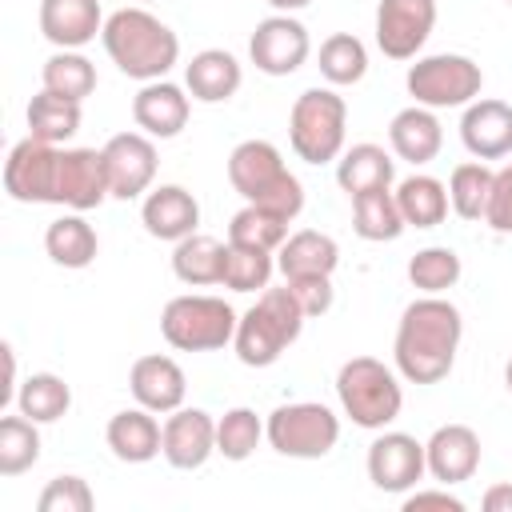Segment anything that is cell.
Returning a JSON list of instances; mask_svg holds the SVG:
<instances>
[{
	"label": "cell",
	"instance_id": "6da1fadb",
	"mask_svg": "<svg viewBox=\"0 0 512 512\" xmlns=\"http://www.w3.org/2000/svg\"><path fill=\"white\" fill-rule=\"evenodd\" d=\"M464 316L444 296H416L396 324L392 360L408 384H440L460 352Z\"/></svg>",
	"mask_w": 512,
	"mask_h": 512
},
{
	"label": "cell",
	"instance_id": "7a4b0ae2",
	"mask_svg": "<svg viewBox=\"0 0 512 512\" xmlns=\"http://www.w3.org/2000/svg\"><path fill=\"white\" fill-rule=\"evenodd\" d=\"M104 52L128 80H164L180 60V36L148 8H116L104 20Z\"/></svg>",
	"mask_w": 512,
	"mask_h": 512
},
{
	"label": "cell",
	"instance_id": "3957f363",
	"mask_svg": "<svg viewBox=\"0 0 512 512\" xmlns=\"http://www.w3.org/2000/svg\"><path fill=\"white\" fill-rule=\"evenodd\" d=\"M228 184L244 196V204H260L288 220L304 212V184L268 140H240L228 152Z\"/></svg>",
	"mask_w": 512,
	"mask_h": 512
},
{
	"label": "cell",
	"instance_id": "277c9868",
	"mask_svg": "<svg viewBox=\"0 0 512 512\" xmlns=\"http://www.w3.org/2000/svg\"><path fill=\"white\" fill-rule=\"evenodd\" d=\"M304 320L308 316H304V308H300V300L292 296L288 284L264 288L256 296V304L236 324V336H232L236 360L244 368H268V364H276L284 356V348L300 340Z\"/></svg>",
	"mask_w": 512,
	"mask_h": 512
},
{
	"label": "cell",
	"instance_id": "5b68a950",
	"mask_svg": "<svg viewBox=\"0 0 512 512\" xmlns=\"http://www.w3.org/2000/svg\"><path fill=\"white\" fill-rule=\"evenodd\" d=\"M336 400H340L344 416L356 428L380 432V428H388L400 416L404 388H400V376L384 360H376V356H352L336 372Z\"/></svg>",
	"mask_w": 512,
	"mask_h": 512
},
{
	"label": "cell",
	"instance_id": "8992f818",
	"mask_svg": "<svg viewBox=\"0 0 512 512\" xmlns=\"http://www.w3.org/2000/svg\"><path fill=\"white\" fill-rule=\"evenodd\" d=\"M348 136V104L328 88H304L288 112V144L304 164H332L344 152Z\"/></svg>",
	"mask_w": 512,
	"mask_h": 512
},
{
	"label": "cell",
	"instance_id": "52a82bcc",
	"mask_svg": "<svg viewBox=\"0 0 512 512\" xmlns=\"http://www.w3.org/2000/svg\"><path fill=\"white\" fill-rule=\"evenodd\" d=\"M236 308L224 296H172L160 312V336L176 352H216L236 336Z\"/></svg>",
	"mask_w": 512,
	"mask_h": 512
},
{
	"label": "cell",
	"instance_id": "ba28073f",
	"mask_svg": "<svg viewBox=\"0 0 512 512\" xmlns=\"http://www.w3.org/2000/svg\"><path fill=\"white\" fill-rule=\"evenodd\" d=\"M264 440L288 460H320L340 440V416L316 400H292L268 412Z\"/></svg>",
	"mask_w": 512,
	"mask_h": 512
},
{
	"label": "cell",
	"instance_id": "9c48e42d",
	"mask_svg": "<svg viewBox=\"0 0 512 512\" xmlns=\"http://www.w3.org/2000/svg\"><path fill=\"white\" fill-rule=\"evenodd\" d=\"M404 88L412 96V104L424 108H468L480 88H484V72L472 56L460 52H436V56H416V64H408Z\"/></svg>",
	"mask_w": 512,
	"mask_h": 512
},
{
	"label": "cell",
	"instance_id": "30bf717a",
	"mask_svg": "<svg viewBox=\"0 0 512 512\" xmlns=\"http://www.w3.org/2000/svg\"><path fill=\"white\" fill-rule=\"evenodd\" d=\"M312 56V36L292 12L264 16L248 36V60L264 76H292Z\"/></svg>",
	"mask_w": 512,
	"mask_h": 512
},
{
	"label": "cell",
	"instance_id": "8fae6325",
	"mask_svg": "<svg viewBox=\"0 0 512 512\" xmlns=\"http://www.w3.org/2000/svg\"><path fill=\"white\" fill-rule=\"evenodd\" d=\"M56 160L60 144L24 136L4 160V192L16 204H56Z\"/></svg>",
	"mask_w": 512,
	"mask_h": 512
},
{
	"label": "cell",
	"instance_id": "7c38bea8",
	"mask_svg": "<svg viewBox=\"0 0 512 512\" xmlns=\"http://www.w3.org/2000/svg\"><path fill=\"white\" fill-rule=\"evenodd\" d=\"M436 28V0H380L376 4V48L388 60H416Z\"/></svg>",
	"mask_w": 512,
	"mask_h": 512
},
{
	"label": "cell",
	"instance_id": "4fadbf2b",
	"mask_svg": "<svg viewBox=\"0 0 512 512\" xmlns=\"http://www.w3.org/2000/svg\"><path fill=\"white\" fill-rule=\"evenodd\" d=\"M104 172H108V192L112 200H136L148 196L160 156H156V140L144 132H116L104 148Z\"/></svg>",
	"mask_w": 512,
	"mask_h": 512
},
{
	"label": "cell",
	"instance_id": "5bb4252c",
	"mask_svg": "<svg viewBox=\"0 0 512 512\" xmlns=\"http://www.w3.org/2000/svg\"><path fill=\"white\" fill-rule=\"evenodd\" d=\"M368 480L372 488L380 492H392V496H404L416 488V480H424L428 472V460H424V444L408 432H384L368 444Z\"/></svg>",
	"mask_w": 512,
	"mask_h": 512
},
{
	"label": "cell",
	"instance_id": "9a60e30c",
	"mask_svg": "<svg viewBox=\"0 0 512 512\" xmlns=\"http://www.w3.org/2000/svg\"><path fill=\"white\" fill-rule=\"evenodd\" d=\"M104 152L96 148H60L56 160V204L68 212H92L108 200Z\"/></svg>",
	"mask_w": 512,
	"mask_h": 512
},
{
	"label": "cell",
	"instance_id": "2e32d148",
	"mask_svg": "<svg viewBox=\"0 0 512 512\" xmlns=\"http://www.w3.org/2000/svg\"><path fill=\"white\" fill-rule=\"evenodd\" d=\"M216 452V420L204 408H176L164 420V448L160 456L176 472H196Z\"/></svg>",
	"mask_w": 512,
	"mask_h": 512
},
{
	"label": "cell",
	"instance_id": "e0dca14e",
	"mask_svg": "<svg viewBox=\"0 0 512 512\" xmlns=\"http://www.w3.org/2000/svg\"><path fill=\"white\" fill-rule=\"evenodd\" d=\"M128 392L140 408L156 412V416H168L176 408H184V392H188V380H184V368L164 356V352H148L140 360H132L128 368Z\"/></svg>",
	"mask_w": 512,
	"mask_h": 512
},
{
	"label": "cell",
	"instance_id": "ac0fdd59",
	"mask_svg": "<svg viewBox=\"0 0 512 512\" xmlns=\"http://www.w3.org/2000/svg\"><path fill=\"white\" fill-rule=\"evenodd\" d=\"M188 116H192V96H188V88H180L172 80H148L132 96V120L152 140L180 136L184 124H188Z\"/></svg>",
	"mask_w": 512,
	"mask_h": 512
},
{
	"label": "cell",
	"instance_id": "d6986e66",
	"mask_svg": "<svg viewBox=\"0 0 512 512\" xmlns=\"http://www.w3.org/2000/svg\"><path fill=\"white\" fill-rule=\"evenodd\" d=\"M460 144L472 160H504L512 156V104L476 96L460 116Z\"/></svg>",
	"mask_w": 512,
	"mask_h": 512
},
{
	"label": "cell",
	"instance_id": "ffe728a7",
	"mask_svg": "<svg viewBox=\"0 0 512 512\" xmlns=\"http://www.w3.org/2000/svg\"><path fill=\"white\" fill-rule=\"evenodd\" d=\"M480 456H484L480 436H476V428H468V424H440V428L428 436V444H424L428 476L440 480V484H448V488L472 480L476 468H480Z\"/></svg>",
	"mask_w": 512,
	"mask_h": 512
},
{
	"label": "cell",
	"instance_id": "44dd1931",
	"mask_svg": "<svg viewBox=\"0 0 512 512\" xmlns=\"http://www.w3.org/2000/svg\"><path fill=\"white\" fill-rule=\"evenodd\" d=\"M140 224L152 240L176 244L200 228V204L184 184H160V188H148L140 204Z\"/></svg>",
	"mask_w": 512,
	"mask_h": 512
},
{
	"label": "cell",
	"instance_id": "7402d4cb",
	"mask_svg": "<svg viewBox=\"0 0 512 512\" xmlns=\"http://www.w3.org/2000/svg\"><path fill=\"white\" fill-rule=\"evenodd\" d=\"M100 0H40V32L52 48H84L104 32Z\"/></svg>",
	"mask_w": 512,
	"mask_h": 512
},
{
	"label": "cell",
	"instance_id": "603a6c76",
	"mask_svg": "<svg viewBox=\"0 0 512 512\" xmlns=\"http://www.w3.org/2000/svg\"><path fill=\"white\" fill-rule=\"evenodd\" d=\"M104 440L120 464H148L164 448V424L156 420V412L136 404V408H124L108 420Z\"/></svg>",
	"mask_w": 512,
	"mask_h": 512
},
{
	"label": "cell",
	"instance_id": "cb8c5ba5",
	"mask_svg": "<svg viewBox=\"0 0 512 512\" xmlns=\"http://www.w3.org/2000/svg\"><path fill=\"white\" fill-rule=\"evenodd\" d=\"M240 84H244V68L224 48H204L184 64V88L200 104H224L240 92Z\"/></svg>",
	"mask_w": 512,
	"mask_h": 512
},
{
	"label": "cell",
	"instance_id": "d4e9b609",
	"mask_svg": "<svg viewBox=\"0 0 512 512\" xmlns=\"http://www.w3.org/2000/svg\"><path fill=\"white\" fill-rule=\"evenodd\" d=\"M388 144H392V156H396V160H408V164L420 168V164H428V160L440 156V148H444V128H440V120H436L432 108L408 104V108H400V112L392 116V124H388Z\"/></svg>",
	"mask_w": 512,
	"mask_h": 512
},
{
	"label": "cell",
	"instance_id": "484cf974",
	"mask_svg": "<svg viewBox=\"0 0 512 512\" xmlns=\"http://www.w3.org/2000/svg\"><path fill=\"white\" fill-rule=\"evenodd\" d=\"M340 264V244L328 232L316 228H300L292 232L280 252H276V268L284 280H300V276H332Z\"/></svg>",
	"mask_w": 512,
	"mask_h": 512
},
{
	"label": "cell",
	"instance_id": "4316f807",
	"mask_svg": "<svg viewBox=\"0 0 512 512\" xmlns=\"http://www.w3.org/2000/svg\"><path fill=\"white\" fill-rule=\"evenodd\" d=\"M392 180H396V160L380 144H368V140L352 144L336 160V184L348 192V200L372 188H392Z\"/></svg>",
	"mask_w": 512,
	"mask_h": 512
},
{
	"label": "cell",
	"instance_id": "83f0119b",
	"mask_svg": "<svg viewBox=\"0 0 512 512\" xmlns=\"http://www.w3.org/2000/svg\"><path fill=\"white\" fill-rule=\"evenodd\" d=\"M44 252H48L52 264L80 272V268H88V264L96 260L100 236H96V228L84 220V212H64V216H56V220L48 224V232H44Z\"/></svg>",
	"mask_w": 512,
	"mask_h": 512
},
{
	"label": "cell",
	"instance_id": "f1b7e54d",
	"mask_svg": "<svg viewBox=\"0 0 512 512\" xmlns=\"http://www.w3.org/2000/svg\"><path fill=\"white\" fill-rule=\"evenodd\" d=\"M396 204H400V216L408 228H440L444 216H448V184L428 176V172H412L404 176L396 188Z\"/></svg>",
	"mask_w": 512,
	"mask_h": 512
},
{
	"label": "cell",
	"instance_id": "f546056e",
	"mask_svg": "<svg viewBox=\"0 0 512 512\" xmlns=\"http://www.w3.org/2000/svg\"><path fill=\"white\" fill-rule=\"evenodd\" d=\"M224 240L216 236H204V232H192L184 240L172 244V272L180 284L188 288H208V284H220L224 276Z\"/></svg>",
	"mask_w": 512,
	"mask_h": 512
},
{
	"label": "cell",
	"instance_id": "4dcf8cb0",
	"mask_svg": "<svg viewBox=\"0 0 512 512\" xmlns=\"http://www.w3.org/2000/svg\"><path fill=\"white\" fill-rule=\"evenodd\" d=\"M352 228H356V236L368 240V244L400 240L408 224H404V216H400L396 192H392V188H372V192L352 196Z\"/></svg>",
	"mask_w": 512,
	"mask_h": 512
},
{
	"label": "cell",
	"instance_id": "1f68e13d",
	"mask_svg": "<svg viewBox=\"0 0 512 512\" xmlns=\"http://www.w3.org/2000/svg\"><path fill=\"white\" fill-rule=\"evenodd\" d=\"M24 120H28V136L48 140V144H64V140H72L80 132L84 112H80V100H68V96H56V92L40 88L28 100Z\"/></svg>",
	"mask_w": 512,
	"mask_h": 512
},
{
	"label": "cell",
	"instance_id": "d6a6232c",
	"mask_svg": "<svg viewBox=\"0 0 512 512\" xmlns=\"http://www.w3.org/2000/svg\"><path fill=\"white\" fill-rule=\"evenodd\" d=\"M68 408H72V388L56 372H32L16 388V412H24L36 424H56L60 416H68Z\"/></svg>",
	"mask_w": 512,
	"mask_h": 512
},
{
	"label": "cell",
	"instance_id": "836d02e7",
	"mask_svg": "<svg viewBox=\"0 0 512 512\" xmlns=\"http://www.w3.org/2000/svg\"><path fill=\"white\" fill-rule=\"evenodd\" d=\"M40 84L56 96H68V100L84 104L96 92V64L76 48H56L40 68Z\"/></svg>",
	"mask_w": 512,
	"mask_h": 512
},
{
	"label": "cell",
	"instance_id": "e575fe53",
	"mask_svg": "<svg viewBox=\"0 0 512 512\" xmlns=\"http://www.w3.org/2000/svg\"><path fill=\"white\" fill-rule=\"evenodd\" d=\"M492 180L496 172L484 164V160H468V164H456L452 176H448V204L460 220H484L488 216V200H492Z\"/></svg>",
	"mask_w": 512,
	"mask_h": 512
},
{
	"label": "cell",
	"instance_id": "d590c367",
	"mask_svg": "<svg viewBox=\"0 0 512 512\" xmlns=\"http://www.w3.org/2000/svg\"><path fill=\"white\" fill-rule=\"evenodd\" d=\"M316 68H320V76H324L332 88L360 84L364 72H368V48H364V40L352 36V32H332V36L320 44Z\"/></svg>",
	"mask_w": 512,
	"mask_h": 512
},
{
	"label": "cell",
	"instance_id": "8d00e7d4",
	"mask_svg": "<svg viewBox=\"0 0 512 512\" xmlns=\"http://www.w3.org/2000/svg\"><path fill=\"white\" fill-rule=\"evenodd\" d=\"M288 216L280 212H268L260 204H244L232 220H228V244H240V248H260V252H280V244L292 236L288 232Z\"/></svg>",
	"mask_w": 512,
	"mask_h": 512
},
{
	"label": "cell",
	"instance_id": "74e56055",
	"mask_svg": "<svg viewBox=\"0 0 512 512\" xmlns=\"http://www.w3.org/2000/svg\"><path fill=\"white\" fill-rule=\"evenodd\" d=\"M464 276V264L456 256V248L448 244H432V248H420L412 260H408V284L420 292V296H444L448 288H456Z\"/></svg>",
	"mask_w": 512,
	"mask_h": 512
},
{
	"label": "cell",
	"instance_id": "f35d334b",
	"mask_svg": "<svg viewBox=\"0 0 512 512\" xmlns=\"http://www.w3.org/2000/svg\"><path fill=\"white\" fill-rule=\"evenodd\" d=\"M40 460V424L24 412L0 420V476H20Z\"/></svg>",
	"mask_w": 512,
	"mask_h": 512
},
{
	"label": "cell",
	"instance_id": "ab89813d",
	"mask_svg": "<svg viewBox=\"0 0 512 512\" xmlns=\"http://www.w3.org/2000/svg\"><path fill=\"white\" fill-rule=\"evenodd\" d=\"M272 272H276V252L240 248V244L224 248V276H220V284L228 292H264L272 284Z\"/></svg>",
	"mask_w": 512,
	"mask_h": 512
},
{
	"label": "cell",
	"instance_id": "60d3db41",
	"mask_svg": "<svg viewBox=\"0 0 512 512\" xmlns=\"http://www.w3.org/2000/svg\"><path fill=\"white\" fill-rule=\"evenodd\" d=\"M264 440V420L252 412V408H228L220 420H216V452L232 464L248 460Z\"/></svg>",
	"mask_w": 512,
	"mask_h": 512
},
{
	"label": "cell",
	"instance_id": "b9f144b4",
	"mask_svg": "<svg viewBox=\"0 0 512 512\" xmlns=\"http://www.w3.org/2000/svg\"><path fill=\"white\" fill-rule=\"evenodd\" d=\"M36 508L40 512H92L96 508V496H92V488H88L84 476H72L68 472V476H52L44 484Z\"/></svg>",
	"mask_w": 512,
	"mask_h": 512
},
{
	"label": "cell",
	"instance_id": "7bdbcfd3",
	"mask_svg": "<svg viewBox=\"0 0 512 512\" xmlns=\"http://www.w3.org/2000/svg\"><path fill=\"white\" fill-rule=\"evenodd\" d=\"M284 284L292 288V296L300 300V308H304L308 320L312 316H324L332 308V300H336L332 276H300V280H284Z\"/></svg>",
	"mask_w": 512,
	"mask_h": 512
},
{
	"label": "cell",
	"instance_id": "ee69618b",
	"mask_svg": "<svg viewBox=\"0 0 512 512\" xmlns=\"http://www.w3.org/2000/svg\"><path fill=\"white\" fill-rule=\"evenodd\" d=\"M484 224H488L492 232H500V236H512V160H508V164L496 172V180H492V200H488Z\"/></svg>",
	"mask_w": 512,
	"mask_h": 512
},
{
	"label": "cell",
	"instance_id": "f6af8a7d",
	"mask_svg": "<svg viewBox=\"0 0 512 512\" xmlns=\"http://www.w3.org/2000/svg\"><path fill=\"white\" fill-rule=\"evenodd\" d=\"M424 508L464 512L468 504H464L456 492H448V484H444V488H412V492H404V512H424Z\"/></svg>",
	"mask_w": 512,
	"mask_h": 512
},
{
	"label": "cell",
	"instance_id": "bcb514c9",
	"mask_svg": "<svg viewBox=\"0 0 512 512\" xmlns=\"http://www.w3.org/2000/svg\"><path fill=\"white\" fill-rule=\"evenodd\" d=\"M480 504L484 512H512V484H492Z\"/></svg>",
	"mask_w": 512,
	"mask_h": 512
},
{
	"label": "cell",
	"instance_id": "7dc6e473",
	"mask_svg": "<svg viewBox=\"0 0 512 512\" xmlns=\"http://www.w3.org/2000/svg\"><path fill=\"white\" fill-rule=\"evenodd\" d=\"M276 12H300V8H308L312 0H268Z\"/></svg>",
	"mask_w": 512,
	"mask_h": 512
},
{
	"label": "cell",
	"instance_id": "c3c4849f",
	"mask_svg": "<svg viewBox=\"0 0 512 512\" xmlns=\"http://www.w3.org/2000/svg\"><path fill=\"white\" fill-rule=\"evenodd\" d=\"M504 388H508V392H512V360H508V364H504Z\"/></svg>",
	"mask_w": 512,
	"mask_h": 512
},
{
	"label": "cell",
	"instance_id": "681fc988",
	"mask_svg": "<svg viewBox=\"0 0 512 512\" xmlns=\"http://www.w3.org/2000/svg\"><path fill=\"white\" fill-rule=\"evenodd\" d=\"M504 4H512V0H504Z\"/></svg>",
	"mask_w": 512,
	"mask_h": 512
}]
</instances>
